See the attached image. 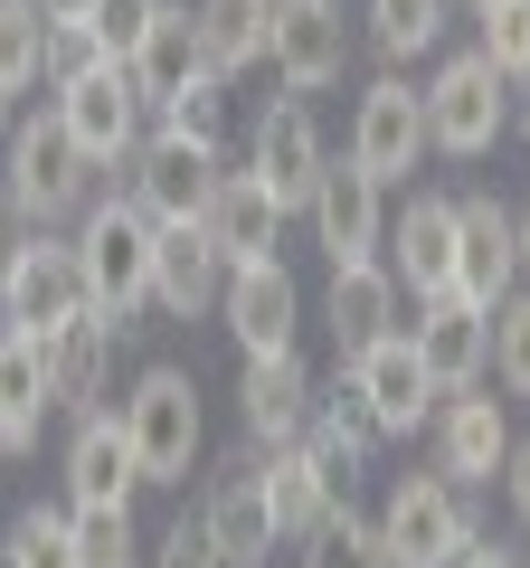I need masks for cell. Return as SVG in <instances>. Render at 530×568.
Returning a JSON list of instances; mask_svg holds the SVG:
<instances>
[{
	"instance_id": "8fae6325",
	"label": "cell",
	"mask_w": 530,
	"mask_h": 568,
	"mask_svg": "<svg viewBox=\"0 0 530 568\" xmlns=\"http://www.w3.org/2000/svg\"><path fill=\"white\" fill-rule=\"evenodd\" d=\"M265 67L285 77V95H323V85H342V67H350V20H342V0H275Z\"/></svg>"
},
{
	"instance_id": "5bb4252c",
	"label": "cell",
	"mask_w": 530,
	"mask_h": 568,
	"mask_svg": "<svg viewBox=\"0 0 530 568\" xmlns=\"http://www.w3.org/2000/svg\"><path fill=\"white\" fill-rule=\"evenodd\" d=\"M427 436H436V474L465 484V493H483L492 474H502V455H511V417H502V398H483V379L446 388L436 417H427Z\"/></svg>"
},
{
	"instance_id": "1f68e13d",
	"label": "cell",
	"mask_w": 530,
	"mask_h": 568,
	"mask_svg": "<svg viewBox=\"0 0 530 568\" xmlns=\"http://www.w3.org/2000/svg\"><path fill=\"white\" fill-rule=\"evenodd\" d=\"M39 77H48V10L39 0H0V85L20 95Z\"/></svg>"
},
{
	"instance_id": "7402d4cb",
	"label": "cell",
	"mask_w": 530,
	"mask_h": 568,
	"mask_svg": "<svg viewBox=\"0 0 530 568\" xmlns=\"http://www.w3.org/2000/svg\"><path fill=\"white\" fill-rule=\"evenodd\" d=\"M388 265H398V284H408L417 304L427 294H455V200L446 190H417L388 219Z\"/></svg>"
},
{
	"instance_id": "f6af8a7d",
	"label": "cell",
	"mask_w": 530,
	"mask_h": 568,
	"mask_svg": "<svg viewBox=\"0 0 530 568\" xmlns=\"http://www.w3.org/2000/svg\"><path fill=\"white\" fill-rule=\"evenodd\" d=\"M511 123H521V142H530V77H521V95H511Z\"/></svg>"
},
{
	"instance_id": "f35d334b",
	"label": "cell",
	"mask_w": 530,
	"mask_h": 568,
	"mask_svg": "<svg viewBox=\"0 0 530 568\" xmlns=\"http://www.w3.org/2000/svg\"><path fill=\"white\" fill-rule=\"evenodd\" d=\"M85 20H95L104 58H133V48H143V29L162 20V0H95V10H85Z\"/></svg>"
},
{
	"instance_id": "4fadbf2b",
	"label": "cell",
	"mask_w": 530,
	"mask_h": 568,
	"mask_svg": "<svg viewBox=\"0 0 530 568\" xmlns=\"http://www.w3.org/2000/svg\"><path fill=\"white\" fill-rule=\"evenodd\" d=\"M218 294H227V256L208 219H162L152 227V313L200 323V313H218Z\"/></svg>"
},
{
	"instance_id": "f907efd6",
	"label": "cell",
	"mask_w": 530,
	"mask_h": 568,
	"mask_svg": "<svg viewBox=\"0 0 530 568\" xmlns=\"http://www.w3.org/2000/svg\"><path fill=\"white\" fill-rule=\"evenodd\" d=\"M521 559H530V549H521Z\"/></svg>"
},
{
	"instance_id": "e575fe53",
	"label": "cell",
	"mask_w": 530,
	"mask_h": 568,
	"mask_svg": "<svg viewBox=\"0 0 530 568\" xmlns=\"http://www.w3.org/2000/svg\"><path fill=\"white\" fill-rule=\"evenodd\" d=\"M162 123H171V133H190V142H218V133H227V77L181 85V95L162 104Z\"/></svg>"
},
{
	"instance_id": "9c48e42d",
	"label": "cell",
	"mask_w": 530,
	"mask_h": 568,
	"mask_svg": "<svg viewBox=\"0 0 530 568\" xmlns=\"http://www.w3.org/2000/svg\"><path fill=\"white\" fill-rule=\"evenodd\" d=\"M0 313L20 332H67L85 304V265H77V237H58V227H29L20 265H10V284H0Z\"/></svg>"
},
{
	"instance_id": "9a60e30c",
	"label": "cell",
	"mask_w": 530,
	"mask_h": 568,
	"mask_svg": "<svg viewBox=\"0 0 530 568\" xmlns=\"http://www.w3.org/2000/svg\"><path fill=\"white\" fill-rule=\"evenodd\" d=\"M143 493V455L123 436V407H85L67 436V503L77 511H133Z\"/></svg>"
},
{
	"instance_id": "681fc988",
	"label": "cell",
	"mask_w": 530,
	"mask_h": 568,
	"mask_svg": "<svg viewBox=\"0 0 530 568\" xmlns=\"http://www.w3.org/2000/svg\"><path fill=\"white\" fill-rule=\"evenodd\" d=\"M123 568H143V559H123Z\"/></svg>"
},
{
	"instance_id": "83f0119b",
	"label": "cell",
	"mask_w": 530,
	"mask_h": 568,
	"mask_svg": "<svg viewBox=\"0 0 530 568\" xmlns=\"http://www.w3.org/2000/svg\"><path fill=\"white\" fill-rule=\"evenodd\" d=\"M208 237H218L227 265H265L275 246H285V209L265 200L256 171H227V181H218V200H208Z\"/></svg>"
},
{
	"instance_id": "60d3db41",
	"label": "cell",
	"mask_w": 530,
	"mask_h": 568,
	"mask_svg": "<svg viewBox=\"0 0 530 568\" xmlns=\"http://www.w3.org/2000/svg\"><path fill=\"white\" fill-rule=\"evenodd\" d=\"M502 493H511V521L530 530V436H511V455H502Z\"/></svg>"
},
{
	"instance_id": "7bdbcfd3",
	"label": "cell",
	"mask_w": 530,
	"mask_h": 568,
	"mask_svg": "<svg viewBox=\"0 0 530 568\" xmlns=\"http://www.w3.org/2000/svg\"><path fill=\"white\" fill-rule=\"evenodd\" d=\"M20 246H29V219L10 209V190H0V284H10V265H20Z\"/></svg>"
},
{
	"instance_id": "2e32d148",
	"label": "cell",
	"mask_w": 530,
	"mask_h": 568,
	"mask_svg": "<svg viewBox=\"0 0 530 568\" xmlns=\"http://www.w3.org/2000/svg\"><path fill=\"white\" fill-rule=\"evenodd\" d=\"M304 219H313V237H323L332 265H369V256H388V181H369L360 162H332Z\"/></svg>"
},
{
	"instance_id": "cb8c5ba5",
	"label": "cell",
	"mask_w": 530,
	"mask_h": 568,
	"mask_svg": "<svg viewBox=\"0 0 530 568\" xmlns=\"http://www.w3.org/2000/svg\"><path fill=\"white\" fill-rule=\"evenodd\" d=\"M58 407L48 388V332H0V455H39V426Z\"/></svg>"
},
{
	"instance_id": "7c38bea8",
	"label": "cell",
	"mask_w": 530,
	"mask_h": 568,
	"mask_svg": "<svg viewBox=\"0 0 530 568\" xmlns=\"http://www.w3.org/2000/svg\"><path fill=\"white\" fill-rule=\"evenodd\" d=\"M455 294L465 304H502V294H521V219H511L492 190H465L455 200Z\"/></svg>"
},
{
	"instance_id": "3957f363",
	"label": "cell",
	"mask_w": 530,
	"mask_h": 568,
	"mask_svg": "<svg viewBox=\"0 0 530 568\" xmlns=\"http://www.w3.org/2000/svg\"><path fill=\"white\" fill-rule=\"evenodd\" d=\"M123 436H133V455H143V484H190V465H200V379L171 361H152L143 379H133V398H123Z\"/></svg>"
},
{
	"instance_id": "6da1fadb",
	"label": "cell",
	"mask_w": 530,
	"mask_h": 568,
	"mask_svg": "<svg viewBox=\"0 0 530 568\" xmlns=\"http://www.w3.org/2000/svg\"><path fill=\"white\" fill-rule=\"evenodd\" d=\"M152 209L133 200V190H114V200H85L77 219V265H85V304L104 313V323L133 332V313L152 304Z\"/></svg>"
},
{
	"instance_id": "4316f807",
	"label": "cell",
	"mask_w": 530,
	"mask_h": 568,
	"mask_svg": "<svg viewBox=\"0 0 530 568\" xmlns=\"http://www.w3.org/2000/svg\"><path fill=\"white\" fill-rule=\"evenodd\" d=\"M114 342L123 323H104V313H77L67 332H48V388H58V407H104V379H114Z\"/></svg>"
},
{
	"instance_id": "7a4b0ae2",
	"label": "cell",
	"mask_w": 530,
	"mask_h": 568,
	"mask_svg": "<svg viewBox=\"0 0 530 568\" xmlns=\"http://www.w3.org/2000/svg\"><path fill=\"white\" fill-rule=\"evenodd\" d=\"M0 190H10V209H20L29 227L85 219V200H95V162L77 152V133H67L58 104H48L39 123H20V133H10V171H0Z\"/></svg>"
},
{
	"instance_id": "ac0fdd59",
	"label": "cell",
	"mask_w": 530,
	"mask_h": 568,
	"mask_svg": "<svg viewBox=\"0 0 530 568\" xmlns=\"http://www.w3.org/2000/svg\"><path fill=\"white\" fill-rule=\"evenodd\" d=\"M313 369L304 351H256V361H237V417H246V446H285V436H304L313 426Z\"/></svg>"
},
{
	"instance_id": "603a6c76",
	"label": "cell",
	"mask_w": 530,
	"mask_h": 568,
	"mask_svg": "<svg viewBox=\"0 0 530 568\" xmlns=\"http://www.w3.org/2000/svg\"><path fill=\"white\" fill-rule=\"evenodd\" d=\"M256 474H265V503H275V530H285V540H313V530H323L332 511L350 503V493L323 474V455H313L304 436H285V446H256Z\"/></svg>"
},
{
	"instance_id": "ab89813d",
	"label": "cell",
	"mask_w": 530,
	"mask_h": 568,
	"mask_svg": "<svg viewBox=\"0 0 530 568\" xmlns=\"http://www.w3.org/2000/svg\"><path fill=\"white\" fill-rule=\"evenodd\" d=\"M77 549H85V568H123L133 559V511H77Z\"/></svg>"
},
{
	"instance_id": "52a82bcc",
	"label": "cell",
	"mask_w": 530,
	"mask_h": 568,
	"mask_svg": "<svg viewBox=\"0 0 530 568\" xmlns=\"http://www.w3.org/2000/svg\"><path fill=\"white\" fill-rule=\"evenodd\" d=\"M227 162H218V142H190V133H143L133 142V162H123V190L152 209V219H208V200H218Z\"/></svg>"
},
{
	"instance_id": "d6a6232c",
	"label": "cell",
	"mask_w": 530,
	"mask_h": 568,
	"mask_svg": "<svg viewBox=\"0 0 530 568\" xmlns=\"http://www.w3.org/2000/svg\"><path fill=\"white\" fill-rule=\"evenodd\" d=\"M304 568H398V559H388L379 521H360V511L342 503V511H332V521L304 540Z\"/></svg>"
},
{
	"instance_id": "bcb514c9",
	"label": "cell",
	"mask_w": 530,
	"mask_h": 568,
	"mask_svg": "<svg viewBox=\"0 0 530 568\" xmlns=\"http://www.w3.org/2000/svg\"><path fill=\"white\" fill-rule=\"evenodd\" d=\"M511 219H521V284H530V200H521V209H511Z\"/></svg>"
},
{
	"instance_id": "8d00e7d4",
	"label": "cell",
	"mask_w": 530,
	"mask_h": 568,
	"mask_svg": "<svg viewBox=\"0 0 530 568\" xmlns=\"http://www.w3.org/2000/svg\"><path fill=\"white\" fill-rule=\"evenodd\" d=\"M483 58L502 67L511 85L530 77V0H502V10H483Z\"/></svg>"
},
{
	"instance_id": "74e56055",
	"label": "cell",
	"mask_w": 530,
	"mask_h": 568,
	"mask_svg": "<svg viewBox=\"0 0 530 568\" xmlns=\"http://www.w3.org/2000/svg\"><path fill=\"white\" fill-rule=\"evenodd\" d=\"M152 568H227V549H218V530H208L200 503H190L181 521L162 530V559H152Z\"/></svg>"
},
{
	"instance_id": "277c9868",
	"label": "cell",
	"mask_w": 530,
	"mask_h": 568,
	"mask_svg": "<svg viewBox=\"0 0 530 568\" xmlns=\"http://www.w3.org/2000/svg\"><path fill=\"white\" fill-rule=\"evenodd\" d=\"M502 123H511V77L483 48H465V58H446L427 77V142L446 162H483L492 142H502Z\"/></svg>"
},
{
	"instance_id": "484cf974",
	"label": "cell",
	"mask_w": 530,
	"mask_h": 568,
	"mask_svg": "<svg viewBox=\"0 0 530 568\" xmlns=\"http://www.w3.org/2000/svg\"><path fill=\"white\" fill-rule=\"evenodd\" d=\"M398 265L388 256H369V265H332V351L342 361H360L379 332H398Z\"/></svg>"
},
{
	"instance_id": "5b68a950",
	"label": "cell",
	"mask_w": 530,
	"mask_h": 568,
	"mask_svg": "<svg viewBox=\"0 0 530 568\" xmlns=\"http://www.w3.org/2000/svg\"><path fill=\"white\" fill-rule=\"evenodd\" d=\"M379 540L398 568H455L473 549V511H465V484H446V474H398L379 503Z\"/></svg>"
},
{
	"instance_id": "8992f818",
	"label": "cell",
	"mask_w": 530,
	"mask_h": 568,
	"mask_svg": "<svg viewBox=\"0 0 530 568\" xmlns=\"http://www.w3.org/2000/svg\"><path fill=\"white\" fill-rule=\"evenodd\" d=\"M246 171L265 181V200L285 209H313V190H323V171H332V142H323V123H313V104L304 95H275L256 114V133H246Z\"/></svg>"
},
{
	"instance_id": "d4e9b609",
	"label": "cell",
	"mask_w": 530,
	"mask_h": 568,
	"mask_svg": "<svg viewBox=\"0 0 530 568\" xmlns=\"http://www.w3.org/2000/svg\"><path fill=\"white\" fill-rule=\"evenodd\" d=\"M123 77H133V95L162 114L181 85H200L208 77V48H200V10H181V0H162V20L143 29V48L123 58Z\"/></svg>"
},
{
	"instance_id": "d590c367",
	"label": "cell",
	"mask_w": 530,
	"mask_h": 568,
	"mask_svg": "<svg viewBox=\"0 0 530 568\" xmlns=\"http://www.w3.org/2000/svg\"><path fill=\"white\" fill-rule=\"evenodd\" d=\"M85 67H104L95 20H48V95H58V85H77Z\"/></svg>"
},
{
	"instance_id": "e0dca14e",
	"label": "cell",
	"mask_w": 530,
	"mask_h": 568,
	"mask_svg": "<svg viewBox=\"0 0 530 568\" xmlns=\"http://www.w3.org/2000/svg\"><path fill=\"white\" fill-rule=\"evenodd\" d=\"M218 313H227V332H237V361H256V351H294V332H304V284H294L285 256L227 265Z\"/></svg>"
},
{
	"instance_id": "f1b7e54d",
	"label": "cell",
	"mask_w": 530,
	"mask_h": 568,
	"mask_svg": "<svg viewBox=\"0 0 530 568\" xmlns=\"http://www.w3.org/2000/svg\"><path fill=\"white\" fill-rule=\"evenodd\" d=\"M200 10V48L208 77H237V67L265 58V29H275V0H190Z\"/></svg>"
},
{
	"instance_id": "b9f144b4",
	"label": "cell",
	"mask_w": 530,
	"mask_h": 568,
	"mask_svg": "<svg viewBox=\"0 0 530 568\" xmlns=\"http://www.w3.org/2000/svg\"><path fill=\"white\" fill-rule=\"evenodd\" d=\"M455 568H530V559H521V540H483V530H473V549Z\"/></svg>"
},
{
	"instance_id": "4dcf8cb0",
	"label": "cell",
	"mask_w": 530,
	"mask_h": 568,
	"mask_svg": "<svg viewBox=\"0 0 530 568\" xmlns=\"http://www.w3.org/2000/svg\"><path fill=\"white\" fill-rule=\"evenodd\" d=\"M446 39V0H369V48L379 58H427V48Z\"/></svg>"
},
{
	"instance_id": "f546056e",
	"label": "cell",
	"mask_w": 530,
	"mask_h": 568,
	"mask_svg": "<svg viewBox=\"0 0 530 568\" xmlns=\"http://www.w3.org/2000/svg\"><path fill=\"white\" fill-rule=\"evenodd\" d=\"M0 559H10V568H85L77 511H67V503H29L20 521H10V540H0Z\"/></svg>"
},
{
	"instance_id": "c3c4849f",
	"label": "cell",
	"mask_w": 530,
	"mask_h": 568,
	"mask_svg": "<svg viewBox=\"0 0 530 568\" xmlns=\"http://www.w3.org/2000/svg\"><path fill=\"white\" fill-rule=\"evenodd\" d=\"M473 10H502V0H473Z\"/></svg>"
},
{
	"instance_id": "30bf717a",
	"label": "cell",
	"mask_w": 530,
	"mask_h": 568,
	"mask_svg": "<svg viewBox=\"0 0 530 568\" xmlns=\"http://www.w3.org/2000/svg\"><path fill=\"white\" fill-rule=\"evenodd\" d=\"M427 85L408 77H379L360 95V114H350V162L369 171V181H417V162H427Z\"/></svg>"
},
{
	"instance_id": "d6986e66",
	"label": "cell",
	"mask_w": 530,
	"mask_h": 568,
	"mask_svg": "<svg viewBox=\"0 0 530 568\" xmlns=\"http://www.w3.org/2000/svg\"><path fill=\"white\" fill-rule=\"evenodd\" d=\"M350 379H360V398L379 407V426L388 436H417V426L436 417V398H446V388H436V369L417 361V342L408 332H379V342L360 351V361H342Z\"/></svg>"
},
{
	"instance_id": "7dc6e473",
	"label": "cell",
	"mask_w": 530,
	"mask_h": 568,
	"mask_svg": "<svg viewBox=\"0 0 530 568\" xmlns=\"http://www.w3.org/2000/svg\"><path fill=\"white\" fill-rule=\"evenodd\" d=\"M0 133H10V85H0Z\"/></svg>"
},
{
	"instance_id": "836d02e7",
	"label": "cell",
	"mask_w": 530,
	"mask_h": 568,
	"mask_svg": "<svg viewBox=\"0 0 530 568\" xmlns=\"http://www.w3.org/2000/svg\"><path fill=\"white\" fill-rule=\"evenodd\" d=\"M492 379H502L511 398H530V284L492 304Z\"/></svg>"
},
{
	"instance_id": "ba28073f",
	"label": "cell",
	"mask_w": 530,
	"mask_h": 568,
	"mask_svg": "<svg viewBox=\"0 0 530 568\" xmlns=\"http://www.w3.org/2000/svg\"><path fill=\"white\" fill-rule=\"evenodd\" d=\"M67 114V133H77V152L95 171H123L133 162V142H143V114L152 104L133 95V77H123V58H104V67H85L77 85H58V95H48Z\"/></svg>"
},
{
	"instance_id": "44dd1931",
	"label": "cell",
	"mask_w": 530,
	"mask_h": 568,
	"mask_svg": "<svg viewBox=\"0 0 530 568\" xmlns=\"http://www.w3.org/2000/svg\"><path fill=\"white\" fill-rule=\"evenodd\" d=\"M200 511H208V530H218L227 568H265V559H275V540H285V530H275V503H265V474H256V446L200 493Z\"/></svg>"
},
{
	"instance_id": "ffe728a7",
	"label": "cell",
	"mask_w": 530,
	"mask_h": 568,
	"mask_svg": "<svg viewBox=\"0 0 530 568\" xmlns=\"http://www.w3.org/2000/svg\"><path fill=\"white\" fill-rule=\"evenodd\" d=\"M408 342H417V361L436 369V388H473L492 369V313L465 304V294H427L417 323H408Z\"/></svg>"
},
{
	"instance_id": "ee69618b",
	"label": "cell",
	"mask_w": 530,
	"mask_h": 568,
	"mask_svg": "<svg viewBox=\"0 0 530 568\" xmlns=\"http://www.w3.org/2000/svg\"><path fill=\"white\" fill-rule=\"evenodd\" d=\"M48 20H85V10H95V0H39Z\"/></svg>"
}]
</instances>
